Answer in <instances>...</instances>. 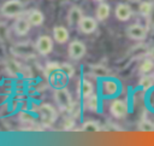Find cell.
<instances>
[{
    "label": "cell",
    "mask_w": 154,
    "mask_h": 146,
    "mask_svg": "<svg viewBox=\"0 0 154 146\" xmlns=\"http://www.w3.org/2000/svg\"><path fill=\"white\" fill-rule=\"evenodd\" d=\"M22 11H23V4L19 0H7L6 2L2 4V6L0 8L1 14L7 18L18 17V16H20Z\"/></svg>",
    "instance_id": "cell-1"
},
{
    "label": "cell",
    "mask_w": 154,
    "mask_h": 146,
    "mask_svg": "<svg viewBox=\"0 0 154 146\" xmlns=\"http://www.w3.org/2000/svg\"><path fill=\"white\" fill-rule=\"evenodd\" d=\"M54 100L61 110H70L72 104H73L71 95H70V92L65 87H60V88H57L54 90Z\"/></svg>",
    "instance_id": "cell-2"
},
{
    "label": "cell",
    "mask_w": 154,
    "mask_h": 146,
    "mask_svg": "<svg viewBox=\"0 0 154 146\" xmlns=\"http://www.w3.org/2000/svg\"><path fill=\"white\" fill-rule=\"evenodd\" d=\"M87 52V47L85 45L79 41V40H73L69 43V47H67V53H69V57L70 59L72 60H79L84 57Z\"/></svg>",
    "instance_id": "cell-3"
},
{
    "label": "cell",
    "mask_w": 154,
    "mask_h": 146,
    "mask_svg": "<svg viewBox=\"0 0 154 146\" xmlns=\"http://www.w3.org/2000/svg\"><path fill=\"white\" fill-rule=\"evenodd\" d=\"M35 47L41 56H47L53 49V39L48 35H41L35 42Z\"/></svg>",
    "instance_id": "cell-4"
},
{
    "label": "cell",
    "mask_w": 154,
    "mask_h": 146,
    "mask_svg": "<svg viewBox=\"0 0 154 146\" xmlns=\"http://www.w3.org/2000/svg\"><path fill=\"white\" fill-rule=\"evenodd\" d=\"M38 113L42 119V122L52 124L57 119V111L51 104H41L38 106Z\"/></svg>",
    "instance_id": "cell-5"
},
{
    "label": "cell",
    "mask_w": 154,
    "mask_h": 146,
    "mask_svg": "<svg viewBox=\"0 0 154 146\" xmlns=\"http://www.w3.org/2000/svg\"><path fill=\"white\" fill-rule=\"evenodd\" d=\"M109 112L116 118H123L128 113V104L122 99H114L109 105Z\"/></svg>",
    "instance_id": "cell-6"
},
{
    "label": "cell",
    "mask_w": 154,
    "mask_h": 146,
    "mask_svg": "<svg viewBox=\"0 0 154 146\" xmlns=\"http://www.w3.org/2000/svg\"><path fill=\"white\" fill-rule=\"evenodd\" d=\"M77 27H78L79 31H82L83 34H91L96 30L97 22L95 18H93L90 16H83V18L81 19V22L78 23Z\"/></svg>",
    "instance_id": "cell-7"
},
{
    "label": "cell",
    "mask_w": 154,
    "mask_h": 146,
    "mask_svg": "<svg viewBox=\"0 0 154 146\" xmlns=\"http://www.w3.org/2000/svg\"><path fill=\"white\" fill-rule=\"evenodd\" d=\"M30 22L28 18H24L22 16H18L16 21L13 22V30L18 36H24L30 31Z\"/></svg>",
    "instance_id": "cell-8"
},
{
    "label": "cell",
    "mask_w": 154,
    "mask_h": 146,
    "mask_svg": "<svg viewBox=\"0 0 154 146\" xmlns=\"http://www.w3.org/2000/svg\"><path fill=\"white\" fill-rule=\"evenodd\" d=\"M101 92L105 97H113L119 92V83L112 78H105L101 82Z\"/></svg>",
    "instance_id": "cell-9"
},
{
    "label": "cell",
    "mask_w": 154,
    "mask_h": 146,
    "mask_svg": "<svg viewBox=\"0 0 154 146\" xmlns=\"http://www.w3.org/2000/svg\"><path fill=\"white\" fill-rule=\"evenodd\" d=\"M126 34L130 39L141 41V40H144L147 36V28L141 24H132L128 28Z\"/></svg>",
    "instance_id": "cell-10"
},
{
    "label": "cell",
    "mask_w": 154,
    "mask_h": 146,
    "mask_svg": "<svg viewBox=\"0 0 154 146\" xmlns=\"http://www.w3.org/2000/svg\"><path fill=\"white\" fill-rule=\"evenodd\" d=\"M83 16L84 14H83V11L81 10V7H78L77 5H72L67 12L66 21L70 27H76V25H78V23L83 18Z\"/></svg>",
    "instance_id": "cell-11"
},
{
    "label": "cell",
    "mask_w": 154,
    "mask_h": 146,
    "mask_svg": "<svg viewBox=\"0 0 154 146\" xmlns=\"http://www.w3.org/2000/svg\"><path fill=\"white\" fill-rule=\"evenodd\" d=\"M77 92H78V95L81 98L85 99V98L90 97L91 94H94V86L89 80L82 78L77 83Z\"/></svg>",
    "instance_id": "cell-12"
},
{
    "label": "cell",
    "mask_w": 154,
    "mask_h": 146,
    "mask_svg": "<svg viewBox=\"0 0 154 146\" xmlns=\"http://www.w3.org/2000/svg\"><path fill=\"white\" fill-rule=\"evenodd\" d=\"M70 37L69 30L64 25H55L53 28V39L58 43H66Z\"/></svg>",
    "instance_id": "cell-13"
},
{
    "label": "cell",
    "mask_w": 154,
    "mask_h": 146,
    "mask_svg": "<svg viewBox=\"0 0 154 146\" xmlns=\"http://www.w3.org/2000/svg\"><path fill=\"white\" fill-rule=\"evenodd\" d=\"M114 13H116V17L119 21L125 22L131 17V8L126 4H118L117 7H116V12Z\"/></svg>",
    "instance_id": "cell-14"
},
{
    "label": "cell",
    "mask_w": 154,
    "mask_h": 146,
    "mask_svg": "<svg viewBox=\"0 0 154 146\" xmlns=\"http://www.w3.org/2000/svg\"><path fill=\"white\" fill-rule=\"evenodd\" d=\"M28 19L32 27H40L45 22V16L40 10H31L28 13Z\"/></svg>",
    "instance_id": "cell-15"
},
{
    "label": "cell",
    "mask_w": 154,
    "mask_h": 146,
    "mask_svg": "<svg viewBox=\"0 0 154 146\" xmlns=\"http://www.w3.org/2000/svg\"><path fill=\"white\" fill-rule=\"evenodd\" d=\"M96 19L97 21H106L111 13V7L107 2H103V1H100L97 8H96Z\"/></svg>",
    "instance_id": "cell-16"
},
{
    "label": "cell",
    "mask_w": 154,
    "mask_h": 146,
    "mask_svg": "<svg viewBox=\"0 0 154 146\" xmlns=\"http://www.w3.org/2000/svg\"><path fill=\"white\" fill-rule=\"evenodd\" d=\"M99 105H100L99 97L96 94H91L90 97L84 99V107L87 110H89V111H93V112L97 111L99 110Z\"/></svg>",
    "instance_id": "cell-17"
},
{
    "label": "cell",
    "mask_w": 154,
    "mask_h": 146,
    "mask_svg": "<svg viewBox=\"0 0 154 146\" xmlns=\"http://www.w3.org/2000/svg\"><path fill=\"white\" fill-rule=\"evenodd\" d=\"M153 11V4L149 1H142L138 6V12L143 16V17H149V14Z\"/></svg>",
    "instance_id": "cell-18"
},
{
    "label": "cell",
    "mask_w": 154,
    "mask_h": 146,
    "mask_svg": "<svg viewBox=\"0 0 154 146\" xmlns=\"http://www.w3.org/2000/svg\"><path fill=\"white\" fill-rule=\"evenodd\" d=\"M81 129L83 132H88V133H96V132L100 130V127L95 121H85L82 124Z\"/></svg>",
    "instance_id": "cell-19"
},
{
    "label": "cell",
    "mask_w": 154,
    "mask_h": 146,
    "mask_svg": "<svg viewBox=\"0 0 154 146\" xmlns=\"http://www.w3.org/2000/svg\"><path fill=\"white\" fill-rule=\"evenodd\" d=\"M140 86L142 87L143 90H148V89H150V88L154 86V80H153V77L149 76V75H144V76H142L141 80H140Z\"/></svg>",
    "instance_id": "cell-20"
},
{
    "label": "cell",
    "mask_w": 154,
    "mask_h": 146,
    "mask_svg": "<svg viewBox=\"0 0 154 146\" xmlns=\"http://www.w3.org/2000/svg\"><path fill=\"white\" fill-rule=\"evenodd\" d=\"M154 69V62L152 58H147L144 59L141 65H140V71L143 72V74H147V72H150L152 70Z\"/></svg>",
    "instance_id": "cell-21"
},
{
    "label": "cell",
    "mask_w": 154,
    "mask_h": 146,
    "mask_svg": "<svg viewBox=\"0 0 154 146\" xmlns=\"http://www.w3.org/2000/svg\"><path fill=\"white\" fill-rule=\"evenodd\" d=\"M138 129L141 132H146V133L153 132L154 130V123L150 122L149 119H142L140 122V124H138Z\"/></svg>",
    "instance_id": "cell-22"
},
{
    "label": "cell",
    "mask_w": 154,
    "mask_h": 146,
    "mask_svg": "<svg viewBox=\"0 0 154 146\" xmlns=\"http://www.w3.org/2000/svg\"><path fill=\"white\" fill-rule=\"evenodd\" d=\"M60 66H61V64H59V63H57V62H49V63H47V65H46L45 74H46L47 76H51L54 71L60 70Z\"/></svg>",
    "instance_id": "cell-23"
},
{
    "label": "cell",
    "mask_w": 154,
    "mask_h": 146,
    "mask_svg": "<svg viewBox=\"0 0 154 146\" xmlns=\"http://www.w3.org/2000/svg\"><path fill=\"white\" fill-rule=\"evenodd\" d=\"M60 70H61V71H64V74H65L69 78H70V77H72V76H73V74H75V69H73V66H72V65H70V64H67V63H61Z\"/></svg>",
    "instance_id": "cell-24"
},
{
    "label": "cell",
    "mask_w": 154,
    "mask_h": 146,
    "mask_svg": "<svg viewBox=\"0 0 154 146\" xmlns=\"http://www.w3.org/2000/svg\"><path fill=\"white\" fill-rule=\"evenodd\" d=\"M93 72H94V75L95 76H97V77H105L106 75H107V69H105L103 66H101V65H96V66H94L93 68Z\"/></svg>",
    "instance_id": "cell-25"
},
{
    "label": "cell",
    "mask_w": 154,
    "mask_h": 146,
    "mask_svg": "<svg viewBox=\"0 0 154 146\" xmlns=\"http://www.w3.org/2000/svg\"><path fill=\"white\" fill-rule=\"evenodd\" d=\"M69 111H71L72 112V115L75 116V117H78L79 115H81V105L79 104H72V106H71V109L69 110Z\"/></svg>",
    "instance_id": "cell-26"
},
{
    "label": "cell",
    "mask_w": 154,
    "mask_h": 146,
    "mask_svg": "<svg viewBox=\"0 0 154 146\" xmlns=\"http://www.w3.org/2000/svg\"><path fill=\"white\" fill-rule=\"evenodd\" d=\"M19 118L22 122H31L34 119V117L31 116V113H28V112H20L19 113Z\"/></svg>",
    "instance_id": "cell-27"
},
{
    "label": "cell",
    "mask_w": 154,
    "mask_h": 146,
    "mask_svg": "<svg viewBox=\"0 0 154 146\" xmlns=\"http://www.w3.org/2000/svg\"><path fill=\"white\" fill-rule=\"evenodd\" d=\"M73 125H75V121L72 118H66L63 128H64V130H71L73 128Z\"/></svg>",
    "instance_id": "cell-28"
},
{
    "label": "cell",
    "mask_w": 154,
    "mask_h": 146,
    "mask_svg": "<svg viewBox=\"0 0 154 146\" xmlns=\"http://www.w3.org/2000/svg\"><path fill=\"white\" fill-rule=\"evenodd\" d=\"M148 54H149V58H152V59L154 60V47H153V48L149 51V53H148Z\"/></svg>",
    "instance_id": "cell-29"
},
{
    "label": "cell",
    "mask_w": 154,
    "mask_h": 146,
    "mask_svg": "<svg viewBox=\"0 0 154 146\" xmlns=\"http://www.w3.org/2000/svg\"><path fill=\"white\" fill-rule=\"evenodd\" d=\"M152 77H153V80H154V72H153V75H152Z\"/></svg>",
    "instance_id": "cell-30"
},
{
    "label": "cell",
    "mask_w": 154,
    "mask_h": 146,
    "mask_svg": "<svg viewBox=\"0 0 154 146\" xmlns=\"http://www.w3.org/2000/svg\"><path fill=\"white\" fill-rule=\"evenodd\" d=\"M96 1H103V0H96Z\"/></svg>",
    "instance_id": "cell-31"
}]
</instances>
